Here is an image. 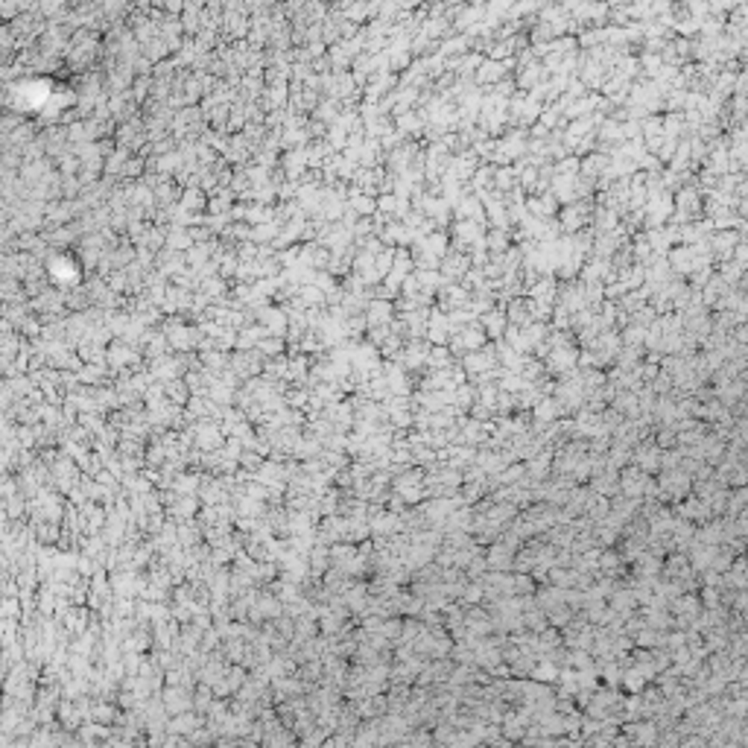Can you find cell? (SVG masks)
<instances>
[{"mask_svg": "<svg viewBox=\"0 0 748 748\" xmlns=\"http://www.w3.org/2000/svg\"><path fill=\"white\" fill-rule=\"evenodd\" d=\"M693 491V477L684 474L681 468H672V471H661V480H658V497L664 503H681L684 497Z\"/></svg>", "mask_w": 748, "mask_h": 748, "instance_id": "6da1fadb", "label": "cell"}, {"mask_svg": "<svg viewBox=\"0 0 748 748\" xmlns=\"http://www.w3.org/2000/svg\"><path fill=\"white\" fill-rule=\"evenodd\" d=\"M678 515L687 517V520L696 523V526H702V523H707V520L713 517V509H710L707 500H702L699 494H687V497H684V500L678 503Z\"/></svg>", "mask_w": 748, "mask_h": 748, "instance_id": "7a4b0ae2", "label": "cell"}, {"mask_svg": "<svg viewBox=\"0 0 748 748\" xmlns=\"http://www.w3.org/2000/svg\"><path fill=\"white\" fill-rule=\"evenodd\" d=\"M635 465H640L646 474H658L661 471V445L658 442H640L632 453Z\"/></svg>", "mask_w": 748, "mask_h": 748, "instance_id": "3957f363", "label": "cell"}, {"mask_svg": "<svg viewBox=\"0 0 748 748\" xmlns=\"http://www.w3.org/2000/svg\"><path fill=\"white\" fill-rule=\"evenodd\" d=\"M737 246H739V234H737V231H719V234L710 237L713 255L722 258V261H731V258H734V248H737Z\"/></svg>", "mask_w": 748, "mask_h": 748, "instance_id": "277c9868", "label": "cell"}, {"mask_svg": "<svg viewBox=\"0 0 748 748\" xmlns=\"http://www.w3.org/2000/svg\"><path fill=\"white\" fill-rule=\"evenodd\" d=\"M494 360H497V357H494L491 348H477V351H468L465 368H468V374H485V371H491Z\"/></svg>", "mask_w": 748, "mask_h": 748, "instance_id": "5b68a950", "label": "cell"}, {"mask_svg": "<svg viewBox=\"0 0 748 748\" xmlns=\"http://www.w3.org/2000/svg\"><path fill=\"white\" fill-rule=\"evenodd\" d=\"M748 509V485H739V488H731V494H728V509H725V515L728 517H734V515H739V512H745ZM722 515V517H725Z\"/></svg>", "mask_w": 748, "mask_h": 748, "instance_id": "8992f818", "label": "cell"}, {"mask_svg": "<svg viewBox=\"0 0 748 748\" xmlns=\"http://www.w3.org/2000/svg\"><path fill=\"white\" fill-rule=\"evenodd\" d=\"M702 605H704V608H719V605H725V602H722V590L713 587V585H702Z\"/></svg>", "mask_w": 748, "mask_h": 748, "instance_id": "52a82bcc", "label": "cell"}, {"mask_svg": "<svg viewBox=\"0 0 748 748\" xmlns=\"http://www.w3.org/2000/svg\"><path fill=\"white\" fill-rule=\"evenodd\" d=\"M731 520H734V535H739V538H748V509H745V512H739V515H734Z\"/></svg>", "mask_w": 748, "mask_h": 748, "instance_id": "ba28073f", "label": "cell"}, {"mask_svg": "<svg viewBox=\"0 0 748 748\" xmlns=\"http://www.w3.org/2000/svg\"><path fill=\"white\" fill-rule=\"evenodd\" d=\"M734 261H737L742 269H748V243H739V246L734 248Z\"/></svg>", "mask_w": 748, "mask_h": 748, "instance_id": "9c48e42d", "label": "cell"}, {"mask_svg": "<svg viewBox=\"0 0 748 748\" xmlns=\"http://www.w3.org/2000/svg\"><path fill=\"white\" fill-rule=\"evenodd\" d=\"M485 325H488V330L497 336V333H500V328H503V316H488Z\"/></svg>", "mask_w": 748, "mask_h": 748, "instance_id": "30bf717a", "label": "cell"}, {"mask_svg": "<svg viewBox=\"0 0 748 748\" xmlns=\"http://www.w3.org/2000/svg\"><path fill=\"white\" fill-rule=\"evenodd\" d=\"M430 363H433V365H445V363H448V351H445V348H435V351L430 354Z\"/></svg>", "mask_w": 748, "mask_h": 748, "instance_id": "8fae6325", "label": "cell"}, {"mask_svg": "<svg viewBox=\"0 0 748 748\" xmlns=\"http://www.w3.org/2000/svg\"><path fill=\"white\" fill-rule=\"evenodd\" d=\"M734 339H739V342H745V345H748V322H742V325L734 330Z\"/></svg>", "mask_w": 748, "mask_h": 748, "instance_id": "7c38bea8", "label": "cell"}, {"mask_svg": "<svg viewBox=\"0 0 748 748\" xmlns=\"http://www.w3.org/2000/svg\"><path fill=\"white\" fill-rule=\"evenodd\" d=\"M742 290H745V293H748V269H745V272H742Z\"/></svg>", "mask_w": 748, "mask_h": 748, "instance_id": "4fadbf2b", "label": "cell"}, {"mask_svg": "<svg viewBox=\"0 0 748 748\" xmlns=\"http://www.w3.org/2000/svg\"><path fill=\"white\" fill-rule=\"evenodd\" d=\"M739 231H742V234H745V240H748V223H745V226H742Z\"/></svg>", "mask_w": 748, "mask_h": 748, "instance_id": "5bb4252c", "label": "cell"}]
</instances>
